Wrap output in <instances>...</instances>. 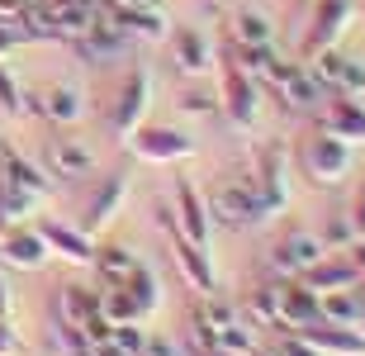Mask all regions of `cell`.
<instances>
[{"mask_svg":"<svg viewBox=\"0 0 365 356\" xmlns=\"http://www.w3.org/2000/svg\"><path fill=\"white\" fill-rule=\"evenodd\" d=\"M128 295H133L138 314H152V309L162 304V285H157V275H152L148 266H138V271L128 275Z\"/></svg>","mask_w":365,"mask_h":356,"instance_id":"cell-29","label":"cell"},{"mask_svg":"<svg viewBox=\"0 0 365 356\" xmlns=\"http://www.w3.org/2000/svg\"><path fill=\"white\" fill-rule=\"evenodd\" d=\"M257 105H261L257 76H252V71H242L237 62H228V67H223V76H218V110L228 114L237 128H247V123L257 119Z\"/></svg>","mask_w":365,"mask_h":356,"instance_id":"cell-4","label":"cell"},{"mask_svg":"<svg viewBox=\"0 0 365 356\" xmlns=\"http://www.w3.org/2000/svg\"><path fill=\"white\" fill-rule=\"evenodd\" d=\"M361 280H365V275H361Z\"/></svg>","mask_w":365,"mask_h":356,"instance_id":"cell-45","label":"cell"},{"mask_svg":"<svg viewBox=\"0 0 365 356\" xmlns=\"http://www.w3.org/2000/svg\"><path fill=\"white\" fill-rule=\"evenodd\" d=\"M299 280H304L313 295H332V290H351L356 280H361V271L351 266V257H346V261H313Z\"/></svg>","mask_w":365,"mask_h":356,"instance_id":"cell-18","label":"cell"},{"mask_svg":"<svg viewBox=\"0 0 365 356\" xmlns=\"http://www.w3.org/2000/svg\"><path fill=\"white\" fill-rule=\"evenodd\" d=\"M209 219L223 223V228H252V223H266V200H261L257 180H223L209 200Z\"/></svg>","mask_w":365,"mask_h":356,"instance_id":"cell-1","label":"cell"},{"mask_svg":"<svg viewBox=\"0 0 365 356\" xmlns=\"http://www.w3.org/2000/svg\"><path fill=\"white\" fill-rule=\"evenodd\" d=\"M257 190H261V200H266V214H280L284 205H289V176H284V157L280 152H266L261 157V176H257Z\"/></svg>","mask_w":365,"mask_h":356,"instance_id":"cell-17","label":"cell"},{"mask_svg":"<svg viewBox=\"0 0 365 356\" xmlns=\"http://www.w3.org/2000/svg\"><path fill=\"white\" fill-rule=\"evenodd\" d=\"M0 110H5V114L24 110V96H19V86H14V76L5 67H0Z\"/></svg>","mask_w":365,"mask_h":356,"instance_id":"cell-32","label":"cell"},{"mask_svg":"<svg viewBox=\"0 0 365 356\" xmlns=\"http://www.w3.org/2000/svg\"><path fill=\"white\" fill-rule=\"evenodd\" d=\"M95 314L105 318L109 328H119V323H138V304H133V295H128V285H109L100 300H95Z\"/></svg>","mask_w":365,"mask_h":356,"instance_id":"cell-24","label":"cell"},{"mask_svg":"<svg viewBox=\"0 0 365 356\" xmlns=\"http://www.w3.org/2000/svg\"><path fill=\"white\" fill-rule=\"evenodd\" d=\"M138 5H152V0H138Z\"/></svg>","mask_w":365,"mask_h":356,"instance_id":"cell-42","label":"cell"},{"mask_svg":"<svg viewBox=\"0 0 365 356\" xmlns=\"http://www.w3.org/2000/svg\"><path fill=\"white\" fill-rule=\"evenodd\" d=\"M209 205H204V195L190 185V180H180L176 185V214H166V228H176L180 238H190L195 247H209Z\"/></svg>","mask_w":365,"mask_h":356,"instance_id":"cell-8","label":"cell"},{"mask_svg":"<svg viewBox=\"0 0 365 356\" xmlns=\"http://www.w3.org/2000/svg\"><path fill=\"white\" fill-rule=\"evenodd\" d=\"M123 200H128V176H109L100 190H95L91 209H86V233H95V228H105L114 214L123 209Z\"/></svg>","mask_w":365,"mask_h":356,"instance_id":"cell-19","label":"cell"},{"mask_svg":"<svg viewBox=\"0 0 365 356\" xmlns=\"http://www.w3.org/2000/svg\"><path fill=\"white\" fill-rule=\"evenodd\" d=\"M148 100H152V81H148V71L133 67L128 76H123L119 86V96H114V110H109V123H114V133L128 138L143 123V114H148Z\"/></svg>","mask_w":365,"mask_h":356,"instance_id":"cell-7","label":"cell"},{"mask_svg":"<svg viewBox=\"0 0 365 356\" xmlns=\"http://www.w3.org/2000/svg\"><path fill=\"white\" fill-rule=\"evenodd\" d=\"M86 5H95V0H86Z\"/></svg>","mask_w":365,"mask_h":356,"instance_id":"cell-44","label":"cell"},{"mask_svg":"<svg viewBox=\"0 0 365 356\" xmlns=\"http://www.w3.org/2000/svg\"><path fill=\"white\" fill-rule=\"evenodd\" d=\"M38 238L48 243L53 257H67V261H95V243L86 228H67V223H38Z\"/></svg>","mask_w":365,"mask_h":356,"instance_id":"cell-15","label":"cell"},{"mask_svg":"<svg viewBox=\"0 0 365 356\" xmlns=\"http://www.w3.org/2000/svg\"><path fill=\"white\" fill-rule=\"evenodd\" d=\"M109 337H114L123 352H133V356H143V342H148V337L138 332V323H119V328H109Z\"/></svg>","mask_w":365,"mask_h":356,"instance_id":"cell-33","label":"cell"},{"mask_svg":"<svg viewBox=\"0 0 365 356\" xmlns=\"http://www.w3.org/2000/svg\"><path fill=\"white\" fill-rule=\"evenodd\" d=\"M10 314V285H5V275H0V318Z\"/></svg>","mask_w":365,"mask_h":356,"instance_id":"cell-40","label":"cell"},{"mask_svg":"<svg viewBox=\"0 0 365 356\" xmlns=\"http://www.w3.org/2000/svg\"><path fill=\"white\" fill-rule=\"evenodd\" d=\"M323 128L327 133H337L341 143H365V105L361 100H337L332 110L323 114Z\"/></svg>","mask_w":365,"mask_h":356,"instance_id":"cell-20","label":"cell"},{"mask_svg":"<svg viewBox=\"0 0 365 356\" xmlns=\"http://www.w3.org/2000/svg\"><path fill=\"white\" fill-rule=\"evenodd\" d=\"M171 57H176V67L185 71V76H200V71L209 67V43H204L195 29H180V34H171Z\"/></svg>","mask_w":365,"mask_h":356,"instance_id":"cell-22","label":"cell"},{"mask_svg":"<svg viewBox=\"0 0 365 356\" xmlns=\"http://www.w3.org/2000/svg\"><path fill=\"white\" fill-rule=\"evenodd\" d=\"M313 352L323 356H365V337L356 328H337V323H313V328L299 332Z\"/></svg>","mask_w":365,"mask_h":356,"instance_id":"cell-14","label":"cell"},{"mask_svg":"<svg viewBox=\"0 0 365 356\" xmlns=\"http://www.w3.org/2000/svg\"><path fill=\"white\" fill-rule=\"evenodd\" d=\"M361 105H365V91H361Z\"/></svg>","mask_w":365,"mask_h":356,"instance_id":"cell-43","label":"cell"},{"mask_svg":"<svg viewBox=\"0 0 365 356\" xmlns=\"http://www.w3.org/2000/svg\"><path fill=\"white\" fill-rule=\"evenodd\" d=\"M48 166H53L57 176H86L95 166V157L81 143H53V148H48Z\"/></svg>","mask_w":365,"mask_h":356,"instance_id":"cell-25","label":"cell"},{"mask_svg":"<svg viewBox=\"0 0 365 356\" xmlns=\"http://www.w3.org/2000/svg\"><path fill=\"white\" fill-rule=\"evenodd\" d=\"M128 148L143 162H180V157L195 152V143L180 128H166V123H138L133 133H128Z\"/></svg>","mask_w":365,"mask_h":356,"instance_id":"cell-5","label":"cell"},{"mask_svg":"<svg viewBox=\"0 0 365 356\" xmlns=\"http://www.w3.org/2000/svg\"><path fill=\"white\" fill-rule=\"evenodd\" d=\"M95 300H100V295H91L86 285H62L57 290V323H62V332H67L76 347H86V328H91V318H95Z\"/></svg>","mask_w":365,"mask_h":356,"instance_id":"cell-10","label":"cell"},{"mask_svg":"<svg viewBox=\"0 0 365 356\" xmlns=\"http://www.w3.org/2000/svg\"><path fill=\"white\" fill-rule=\"evenodd\" d=\"M304 171H309L318 185H337V180L351 171V143H341L337 133L318 128V133L304 143Z\"/></svg>","mask_w":365,"mask_h":356,"instance_id":"cell-2","label":"cell"},{"mask_svg":"<svg viewBox=\"0 0 365 356\" xmlns=\"http://www.w3.org/2000/svg\"><path fill=\"white\" fill-rule=\"evenodd\" d=\"M81 352H86V356H133V352H123V347L114 342L109 332H105V337H91V342H86Z\"/></svg>","mask_w":365,"mask_h":356,"instance_id":"cell-35","label":"cell"},{"mask_svg":"<svg viewBox=\"0 0 365 356\" xmlns=\"http://www.w3.org/2000/svg\"><path fill=\"white\" fill-rule=\"evenodd\" d=\"M53 261L48 243L38 238V228H10L0 238V266H14V271H43Z\"/></svg>","mask_w":365,"mask_h":356,"instance_id":"cell-9","label":"cell"},{"mask_svg":"<svg viewBox=\"0 0 365 356\" xmlns=\"http://www.w3.org/2000/svg\"><path fill=\"white\" fill-rule=\"evenodd\" d=\"M24 5H29V0H0V24H19Z\"/></svg>","mask_w":365,"mask_h":356,"instance_id":"cell-37","label":"cell"},{"mask_svg":"<svg viewBox=\"0 0 365 356\" xmlns=\"http://www.w3.org/2000/svg\"><path fill=\"white\" fill-rule=\"evenodd\" d=\"M81 91L76 86H53V91H43V100H38V110L48 114L53 123H76L81 119Z\"/></svg>","mask_w":365,"mask_h":356,"instance_id":"cell-23","label":"cell"},{"mask_svg":"<svg viewBox=\"0 0 365 356\" xmlns=\"http://www.w3.org/2000/svg\"><path fill=\"white\" fill-rule=\"evenodd\" d=\"M232 43H242V48H271V19H261L257 10L232 14Z\"/></svg>","mask_w":365,"mask_h":356,"instance_id":"cell-27","label":"cell"},{"mask_svg":"<svg viewBox=\"0 0 365 356\" xmlns=\"http://www.w3.org/2000/svg\"><path fill=\"white\" fill-rule=\"evenodd\" d=\"M351 19H356V0H318V5H313L309 29H304V57L337 48V39L346 34Z\"/></svg>","mask_w":365,"mask_h":356,"instance_id":"cell-3","label":"cell"},{"mask_svg":"<svg viewBox=\"0 0 365 356\" xmlns=\"http://www.w3.org/2000/svg\"><path fill=\"white\" fill-rule=\"evenodd\" d=\"M10 233V219H5V209H0V238Z\"/></svg>","mask_w":365,"mask_h":356,"instance_id":"cell-41","label":"cell"},{"mask_svg":"<svg viewBox=\"0 0 365 356\" xmlns=\"http://www.w3.org/2000/svg\"><path fill=\"white\" fill-rule=\"evenodd\" d=\"M171 252H176V266L180 275H185L190 285L200 290V295H214V266H209V247H195L190 238H180L176 228H171Z\"/></svg>","mask_w":365,"mask_h":356,"instance_id":"cell-13","label":"cell"},{"mask_svg":"<svg viewBox=\"0 0 365 356\" xmlns=\"http://www.w3.org/2000/svg\"><path fill=\"white\" fill-rule=\"evenodd\" d=\"M323 252H327V243H323L318 233H304V228H294V233H284L280 243H275L271 261L280 266V271H289V275H304L313 261H323Z\"/></svg>","mask_w":365,"mask_h":356,"instance_id":"cell-11","label":"cell"},{"mask_svg":"<svg viewBox=\"0 0 365 356\" xmlns=\"http://www.w3.org/2000/svg\"><path fill=\"white\" fill-rule=\"evenodd\" d=\"M0 180H10V185H19V190H29V195L48 190V176H43L38 166H29L24 157H5V162H0Z\"/></svg>","mask_w":365,"mask_h":356,"instance_id":"cell-28","label":"cell"},{"mask_svg":"<svg viewBox=\"0 0 365 356\" xmlns=\"http://www.w3.org/2000/svg\"><path fill=\"white\" fill-rule=\"evenodd\" d=\"M0 356H14V332H10L5 318H0Z\"/></svg>","mask_w":365,"mask_h":356,"instance_id":"cell-38","label":"cell"},{"mask_svg":"<svg viewBox=\"0 0 365 356\" xmlns=\"http://www.w3.org/2000/svg\"><path fill=\"white\" fill-rule=\"evenodd\" d=\"M266 356H323V352H313V347L304 342L299 332H289V337H284V342L275 347V352H266Z\"/></svg>","mask_w":365,"mask_h":356,"instance_id":"cell-34","label":"cell"},{"mask_svg":"<svg viewBox=\"0 0 365 356\" xmlns=\"http://www.w3.org/2000/svg\"><path fill=\"white\" fill-rule=\"evenodd\" d=\"M313 323H323L318 295H313L304 280H289V285H280V328L304 332V328H313Z\"/></svg>","mask_w":365,"mask_h":356,"instance_id":"cell-12","label":"cell"},{"mask_svg":"<svg viewBox=\"0 0 365 356\" xmlns=\"http://www.w3.org/2000/svg\"><path fill=\"white\" fill-rule=\"evenodd\" d=\"M266 86H271L275 100L289 105V110H313V105H318V91H323V86L309 76V67H294V62H280V57L266 67Z\"/></svg>","mask_w":365,"mask_h":356,"instance_id":"cell-6","label":"cell"},{"mask_svg":"<svg viewBox=\"0 0 365 356\" xmlns=\"http://www.w3.org/2000/svg\"><path fill=\"white\" fill-rule=\"evenodd\" d=\"M247 314L257 323H280V285H261L247 295Z\"/></svg>","mask_w":365,"mask_h":356,"instance_id":"cell-30","label":"cell"},{"mask_svg":"<svg viewBox=\"0 0 365 356\" xmlns=\"http://www.w3.org/2000/svg\"><path fill=\"white\" fill-rule=\"evenodd\" d=\"M105 14L114 19L119 34H128V39H162L166 34V14L157 10V5H123V10H105Z\"/></svg>","mask_w":365,"mask_h":356,"instance_id":"cell-16","label":"cell"},{"mask_svg":"<svg viewBox=\"0 0 365 356\" xmlns=\"http://www.w3.org/2000/svg\"><path fill=\"white\" fill-rule=\"evenodd\" d=\"M143 356H190L180 342H171V337H148L143 342Z\"/></svg>","mask_w":365,"mask_h":356,"instance_id":"cell-36","label":"cell"},{"mask_svg":"<svg viewBox=\"0 0 365 356\" xmlns=\"http://www.w3.org/2000/svg\"><path fill=\"white\" fill-rule=\"evenodd\" d=\"M14 43H19V39H14V29H10V24H0V57H5V53H10V48H14Z\"/></svg>","mask_w":365,"mask_h":356,"instance_id":"cell-39","label":"cell"},{"mask_svg":"<svg viewBox=\"0 0 365 356\" xmlns=\"http://www.w3.org/2000/svg\"><path fill=\"white\" fill-rule=\"evenodd\" d=\"M318 309H323V323H337V328H361L365 323V295H351V290L318 295Z\"/></svg>","mask_w":365,"mask_h":356,"instance_id":"cell-21","label":"cell"},{"mask_svg":"<svg viewBox=\"0 0 365 356\" xmlns=\"http://www.w3.org/2000/svg\"><path fill=\"white\" fill-rule=\"evenodd\" d=\"M346 233H351V243H361L365 238V180L356 185V195H351V214H346Z\"/></svg>","mask_w":365,"mask_h":356,"instance_id":"cell-31","label":"cell"},{"mask_svg":"<svg viewBox=\"0 0 365 356\" xmlns=\"http://www.w3.org/2000/svg\"><path fill=\"white\" fill-rule=\"evenodd\" d=\"M95 271L105 275V285H128V275L138 271V261L123 247H95Z\"/></svg>","mask_w":365,"mask_h":356,"instance_id":"cell-26","label":"cell"}]
</instances>
